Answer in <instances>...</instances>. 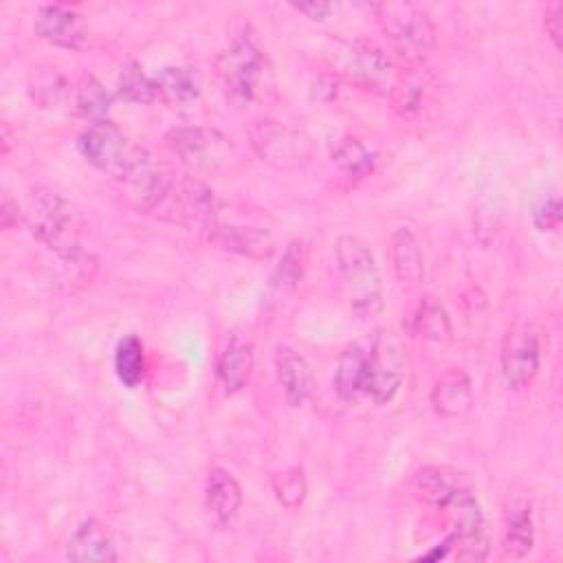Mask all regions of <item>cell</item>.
Here are the masks:
<instances>
[{"instance_id": "20", "label": "cell", "mask_w": 563, "mask_h": 563, "mask_svg": "<svg viewBox=\"0 0 563 563\" xmlns=\"http://www.w3.org/2000/svg\"><path fill=\"white\" fill-rule=\"evenodd\" d=\"M367 374H369V350L363 347L361 343L347 345L341 352L334 369L336 394L347 402L358 400L367 391Z\"/></svg>"}, {"instance_id": "33", "label": "cell", "mask_w": 563, "mask_h": 563, "mask_svg": "<svg viewBox=\"0 0 563 563\" xmlns=\"http://www.w3.org/2000/svg\"><path fill=\"white\" fill-rule=\"evenodd\" d=\"M422 90H424L422 77L416 75V73H409V75H405V77H400V79L396 77L389 97H391V103H394V108H396L398 112L409 114L411 110L418 108L420 97H422Z\"/></svg>"}, {"instance_id": "26", "label": "cell", "mask_w": 563, "mask_h": 563, "mask_svg": "<svg viewBox=\"0 0 563 563\" xmlns=\"http://www.w3.org/2000/svg\"><path fill=\"white\" fill-rule=\"evenodd\" d=\"M73 99H75V108L81 117L90 119L92 123L106 121V114L110 110V95L106 92V88L101 86V81L97 77L81 75V79L77 81V86L73 90Z\"/></svg>"}, {"instance_id": "21", "label": "cell", "mask_w": 563, "mask_h": 563, "mask_svg": "<svg viewBox=\"0 0 563 563\" xmlns=\"http://www.w3.org/2000/svg\"><path fill=\"white\" fill-rule=\"evenodd\" d=\"M391 268L402 288H416L424 277L422 251L416 235L407 227H398L389 240Z\"/></svg>"}, {"instance_id": "39", "label": "cell", "mask_w": 563, "mask_h": 563, "mask_svg": "<svg viewBox=\"0 0 563 563\" xmlns=\"http://www.w3.org/2000/svg\"><path fill=\"white\" fill-rule=\"evenodd\" d=\"M9 128L7 125H2V154H7L9 152Z\"/></svg>"}, {"instance_id": "31", "label": "cell", "mask_w": 563, "mask_h": 563, "mask_svg": "<svg viewBox=\"0 0 563 563\" xmlns=\"http://www.w3.org/2000/svg\"><path fill=\"white\" fill-rule=\"evenodd\" d=\"M303 268H306V249L301 242H290L282 255L279 266L273 273V284L277 288L288 290L297 286V282L303 275Z\"/></svg>"}, {"instance_id": "17", "label": "cell", "mask_w": 563, "mask_h": 563, "mask_svg": "<svg viewBox=\"0 0 563 563\" xmlns=\"http://www.w3.org/2000/svg\"><path fill=\"white\" fill-rule=\"evenodd\" d=\"M66 559L77 563H112L119 554L108 528L97 519H88L68 539Z\"/></svg>"}, {"instance_id": "6", "label": "cell", "mask_w": 563, "mask_h": 563, "mask_svg": "<svg viewBox=\"0 0 563 563\" xmlns=\"http://www.w3.org/2000/svg\"><path fill=\"white\" fill-rule=\"evenodd\" d=\"M336 268L350 292L356 317L367 319L380 312V275L369 246L356 235H341L334 244Z\"/></svg>"}, {"instance_id": "18", "label": "cell", "mask_w": 563, "mask_h": 563, "mask_svg": "<svg viewBox=\"0 0 563 563\" xmlns=\"http://www.w3.org/2000/svg\"><path fill=\"white\" fill-rule=\"evenodd\" d=\"M431 407L442 418H464L473 409V383L466 372H444L431 389Z\"/></svg>"}, {"instance_id": "12", "label": "cell", "mask_w": 563, "mask_h": 563, "mask_svg": "<svg viewBox=\"0 0 563 563\" xmlns=\"http://www.w3.org/2000/svg\"><path fill=\"white\" fill-rule=\"evenodd\" d=\"M451 548L457 561H484L488 554V539L484 530L482 506L473 490L455 497L449 506Z\"/></svg>"}, {"instance_id": "30", "label": "cell", "mask_w": 563, "mask_h": 563, "mask_svg": "<svg viewBox=\"0 0 563 563\" xmlns=\"http://www.w3.org/2000/svg\"><path fill=\"white\" fill-rule=\"evenodd\" d=\"M413 328L418 334H422L424 339H431V341H446L451 334V323H449L444 308L440 303H435L431 297H427L420 303V308L413 317Z\"/></svg>"}, {"instance_id": "25", "label": "cell", "mask_w": 563, "mask_h": 563, "mask_svg": "<svg viewBox=\"0 0 563 563\" xmlns=\"http://www.w3.org/2000/svg\"><path fill=\"white\" fill-rule=\"evenodd\" d=\"M114 369L125 387H136L145 376V347L136 334H128L119 341L114 352Z\"/></svg>"}, {"instance_id": "16", "label": "cell", "mask_w": 563, "mask_h": 563, "mask_svg": "<svg viewBox=\"0 0 563 563\" xmlns=\"http://www.w3.org/2000/svg\"><path fill=\"white\" fill-rule=\"evenodd\" d=\"M275 374L290 407L303 405L314 387V376L308 361L292 347L279 345L275 352Z\"/></svg>"}, {"instance_id": "14", "label": "cell", "mask_w": 563, "mask_h": 563, "mask_svg": "<svg viewBox=\"0 0 563 563\" xmlns=\"http://www.w3.org/2000/svg\"><path fill=\"white\" fill-rule=\"evenodd\" d=\"M33 29L44 42L59 48H73V51L79 48L88 37L84 18L64 4L40 7L35 13Z\"/></svg>"}, {"instance_id": "5", "label": "cell", "mask_w": 563, "mask_h": 563, "mask_svg": "<svg viewBox=\"0 0 563 563\" xmlns=\"http://www.w3.org/2000/svg\"><path fill=\"white\" fill-rule=\"evenodd\" d=\"M79 150L90 165L117 180H134L147 169V154L112 121L90 123L79 136Z\"/></svg>"}, {"instance_id": "28", "label": "cell", "mask_w": 563, "mask_h": 563, "mask_svg": "<svg viewBox=\"0 0 563 563\" xmlns=\"http://www.w3.org/2000/svg\"><path fill=\"white\" fill-rule=\"evenodd\" d=\"M332 161L347 178H363L374 169V154L358 139L339 141Z\"/></svg>"}, {"instance_id": "32", "label": "cell", "mask_w": 563, "mask_h": 563, "mask_svg": "<svg viewBox=\"0 0 563 563\" xmlns=\"http://www.w3.org/2000/svg\"><path fill=\"white\" fill-rule=\"evenodd\" d=\"M273 490L286 508H297L303 501L306 490H308L303 468L292 466V468H286V471L273 475Z\"/></svg>"}, {"instance_id": "8", "label": "cell", "mask_w": 563, "mask_h": 563, "mask_svg": "<svg viewBox=\"0 0 563 563\" xmlns=\"http://www.w3.org/2000/svg\"><path fill=\"white\" fill-rule=\"evenodd\" d=\"M167 147L191 169L218 174L231 167L238 150L220 130L202 125L174 128L165 136Z\"/></svg>"}, {"instance_id": "37", "label": "cell", "mask_w": 563, "mask_h": 563, "mask_svg": "<svg viewBox=\"0 0 563 563\" xmlns=\"http://www.w3.org/2000/svg\"><path fill=\"white\" fill-rule=\"evenodd\" d=\"M292 9L303 13L310 20H325L332 13L330 2H299V4H292Z\"/></svg>"}, {"instance_id": "3", "label": "cell", "mask_w": 563, "mask_h": 563, "mask_svg": "<svg viewBox=\"0 0 563 563\" xmlns=\"http://www.w3.org/2000/svg\"><path fill=\"white\" fill-rule=\"evenodd\" d=\"M216 70L229 101L235 106L264 101L275 88L273 66L251 40H235L222 51L216 59Z\"/></svg>"}, {"instance_id": "13", "label": "cell", "mask_w": 563, "mask_h": 563, "mask_svg": "<svg viewBox=\"0 0 563 563\" xmlns=\"http://www.w3.org/2000/svg\"><path fill=\"white\" fill-rule=\"evenodd\" d=\"M416 499L433 508H446L455 497L471 493L473 482L466 473L451 466H422L411 477Z\"/></svg>"}, {"instance_id": "34", "label": "cell", "mask_w": 563, "mask_h": 563, "mask_svg": "<svg viewBox=\"0 0 563 563\" xmlns=\"http://www.w3.org/2000/svg\"><path fill=\"white\" fill-rule=\"evenodd\" d=\"M532 220H534V227L539 231H556L559 224H561V200H559V196L543 198L534 207Z\"/></svg>"}, {"instance_id": "35", "label": "cell", "mask_w": 563, "mask_h": 563, "mask_svg": "<svg viewBox=\"0 0 563 563\" xmlns=\"http://www.w3.org/2000/svg\"><path fill=\"white\" fill-rule=\"evenodd\" d=\"M543 26H545L548 35L552 37L554 46L561 48V4L559 2H552L550 7H545Z\"/></svg>"}, {"instance_id": "22", "label": "cell", "mask_w": 563, "mask_h": 563, "mask_svg": "<svg viewBox=\"0 0 563 563\" xmlns=\"http://www.w3.org/2000/svg\"><path fill=\"white\" fill-rule=\"evenodd\" d=\"M253 372V345L246 339L233 336L218 361V378L227 394L240 391Z\"/></svg>"}, {"instance_id": "9", "label": "cell", "mask_w": 563, "mask_h": 563, "mask_svg": "<svg viewBox=\"0 0 563 563\" xmlns=\"http://www.w3.org/2000/svg\"><path fill=\"white\" fill-rule=\"evenodd\" d=\"M249 136L255 154L275 169H299L308 165L314 154V145L303 132L273 119L255 121Z\"/></svg>"}, {"instance_id": "36", "label": "cell", "mask_w": 563, "mask_h": 563, "mask_svg": "<svg viewBox=\"0 0 563 563\" xmlns=\"http://www.w3.org/2000/svg\"><path fill=\"white\" fill-rule=\"evenodd\" d=\"M22 220H24V213L20 211V205H18L13 198L4 196V200H2V209H0V222H2V229H4V231L15 229Z\"/></svg>"}, {"instance_id": "2", "label": "cell", "mask_w": 563, "mask_h": 563, "mask_svg": "<svg viewBox=\"0 0 563 563\" xmlns=\"http://www.w3.org/2000/svg\"><path fill=\"white\" fill-rule=\"evenodd\" d=\"M29 229L57 257L77 262L84 257V218L75 205L51 189H35L29 209Z\"/></svg>"}, {"instance_id": "15", "label": "cell", "mask_w": 563, "mask_h": 563, "mask_svg": "<svg viewBox=\"0 0 563 563\" xmlns=\"http://www.w3.org/2000/svg\"><path fill=\"white\" fill-rule=\"evenodd\" d=\"M207 240L229 253H238L251 260H266L275 253V240L266 229L238 227V224H211L205 231Z\"/></svg>"}, {"instance_id": "27", "label": "cell", "mask_w": 563, "mask_h": 563, "mask_svg": "<svg viewBox=\"0 0 563 563\" xmlns=\"http://www.w3.org/2000/svg\"><path fill=\"white\" fill-rule=\"evenodd\" d=\"M501 543H504V552L508 556H526L532 550L534 543V530H532V517L528 508L521 510H512L506 517L504 523V534H501Z\"/></svg>"}, {"instance_id": "38", "label": "cell", "mask_w": 563, "mask_h": 563, "mask_svg": "<svg viewBox=\"0 0 563 563\" xmlns=\"http://www.w3.org/2000/svg\"><path fill=\"white\" fill-rule=\"evenodd\" d=\"M449 550H451V541H449V537L438 545V548H433V550H429L427 554H420V559L422 561H435V559H444L446 554H449Z\"/></svg>"}, {"instance_id": "1", "label": "cell", "mask_w": 563, "mask_h": 563, "mask_svg": "<svg viewBox=\"0 0 563 563\" xmlns=\"http://www.w3.org/2000/svg\"><path fill=\"white\" fill-rule=\"evenodd\" d=\"M132 183L136 187V205L145 213L200 231L218 222L220 198L191 174L147 167Z\"/></svg>"}, {"instance_id": "24", "label": "cell", "mask_w": 563, "mask_h": 563, "mask_svg": "<svg viewBox=\"0 0 563 563\" xmlns=\"http://www.w3.org/2000/svg\"><path fill=\"white\" fill-rule=\"evenodd\" d=\"M26 86H29V97L40 108H48V110L62 106L70 92L64 75L51 66H35L29 75Z\"/></svg>"}, {"instance_id": "4", "label": "cell", "mask_w": 563, "mask_h": 563, "mask_svg": "<svg viewBox=\"0 0 563 563\" xmlns=\"http://www.w3.org/2000/svg\"><path fill=\"white\" fill-rule=\"evenodd\" d=\"M374 13L380 31L409 66H420L435 48V26L422 7L413 2H380L374 4Z\"/></svg>"}, {"instance_id": "11", "label": "cell", "mask_w": 563, "mask_h": 563, "mask_svg": "<svg viewBox=\"0 0 563 563\" xmlns=\"http://www.w3.org/2000/svg\"><path fill=\"white\" fill-rule=\"evenodd\" d=\"M369 374H367V391L376 405L389 402L400 383L405 372V350L402 343L394 332H376L369 343Z\"/></svg>"}, {"instance_id": "29", "label": "cell", "mask_w": 563, "mask_h": 563, "mask_svg": "<svg viewBox=\"0 0 563 563\" xmlns=\"http://www.w3.org/2000/svg\"><path fill=\"white\" fill-rule=\"evenodd\" d=\"M117 97L130 103H152L156 99L154 79L147 77L139 64H128L121 70Z\"/></svg>"}, {"instance_id": "7", "label": "cell", "mask_w": 563, "mask_h": 563, "mask_svg": "<svg viewBox=\"0 0 563 563\" xmlns=\"http://www.w3.org/2000/svg\"><path fill=\"white\" fill-rule=\"evenodd\" d=\"M332 68L350 84L372 90L391 92L396 75L389 57L365 40H336L328 53Z\"/></svg>"}, {"instance_id": "10", "label": "cell", "mask_w": 563, "mask_h": 563, "mask_svg": "<svg viewBox=\"0 0 563 563\" xmlns=\"http://www.w3.org/2000/svg\"><path fill=\"white\" fill-rule=\"evenodd\" d=\"M539 334L526 321L517 319L508 325L501 339V376L510 389L528 387L539 372Z\"/></svg>"}, {"instance_id": "19", "label": "cell", "mask_w": 563, "mask_h": 563, "mask_svg": "<svg viewBox=\"0 0 563 563\" xmlns=\"http://www.w3.org/2000/svg\"><path fill=\"white\" fill-rule=\"evenodd\" d=\"M205 501L220 526H231L242 506V488L224 468H211L205 482Z\"/></svg>"}, {"instance_id": "23", "label": "cell", "mask_w": 563, "mask_h": 563, "mask_svg": "<svg viewBox=\"0 0 563 563\" xmlns=\"http://www.w3.org/2000/svg\"><path fill=\"white\" fill-rule=\"evenodd\" d=\"M156 99L165 101L172 108H183L194 103L200 97V84L191 68L185 66H165L156 77Z\"/></svg>"}]
</instances>
